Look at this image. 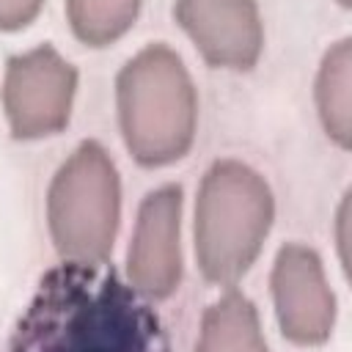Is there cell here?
<instances>
[{"label":"cell","instance_id":"obj_4","mask_svg":"<svg viewBox=\"0 0 352 352\" xmlns=\"http://www.w3.org/2000/svg\"><path fill=\"white\" fill-rule=\"evenodd\" d=\"M47 220L63 261H107L121 223V176L99 140H82L52 173Z\"/></svg>","mask_w":352,"mask_h":352},{"label":"cell","instance_id":"obj_5","mask_svg":"<svg viewBox=\"0 0 352 352\" xmlns=\"http://www.w3.org/2000/svg\"><path fill=\"white\" fill-rule=\"evenodd\" d=\"M77 94V69L41 41L11 55L3 77V107L16 138H38L66 126Z\"/></svg>","mask_w":352,"mask_h":352},{"label":"cell","instance_id":"obj_10","mask_svg":"<svg viewBox=\"0 0 352 352\" xmlns=\"http://www.w3.org/2000/svg\"><path fill=\"white\" fill-rule=\"evenodd\" d=\"M314 99L324 132L352 148V33L336 38L319 58Z\"/></svg>","mask_w":352,"mask_h":352},{"label":"cell","instance_id":"obj_14","mask_svg":"<svg viewBox=\"0 0 352 352\" xmlns=\"http://www.w3.org/2000/svg\"><path fill=\"white\" fill-rule=\"evenodd\" d=\"M338 3H341V6H349V8H352V0H338Z\"/></svg>","mask_w":352,"mask_h":352},{"label":"cell","instance_id":"obj_11","mask_svg":"<svg viewBox=\"0 0 352 352\" xmlns=\"http://www.w3.org/2000/svg\"><path fill=\"white\" fill-rule=\"evenodd\" d=\"M143 0H66V16L88 44H107L129 30Z\"/></svg>","mask_w":352,"mask_h":352},{"label":"cell","instance_id":"obj_7","mask_svg":"<svg viewBox=\"0 0 352 352\" xmlns=\"http://www.w3.org/2000/svg\"><path fill=\"white\" fill-rule=\"evenodd\" d=\"M270 292L280 333L292 344L319 346L333 336L338 302L314 245L289 239L278 248L270 272Z\"/></svg>","mask_w":352,"mask_h":352},{"label":"cell","instance_id":"obj_1","mask_svg":"<svg viewBox=\"0 0 352 352\" xmlns=\"http://www.w3.org/2000/svg\"><path fill=\"white\" fill-rule=\"evenodd\" d=\"M6 352H170L162 319L107 261L50 267Z\"/></svg>","mask_w":352,"mask_h":352},{"label":"cell","instance_id":"obj_8","mask_svg":"<svg viewBox=\"0 0 352 352\" xmlns=\"http://www.w3.org/2000/svg\"><path fill=\"white\" fill-rule=\"evenodd\" d=\"M173 16L214 66L250 69L264 50L258 0H173Z\"/></svg>","mask_w":352,"mask_h":352},{"label":"cell","instance_id":"obj_12","mask_svg":"<svg viewBox=\"0 0 352 352\" xmlns=\"http://www.w3.org/2000/svg\"><path fill=\"white\" fill-rule=\"evenodd\" d=\"M336 250H338L344 275L352 283V184L344 190L336 206Z\"/></svg>","mask_w":352,"mask_h":352},{"label":"cell","instance_id":"obj_2","mask_svg":"<svg viewBox=\"0 0 352 352\" xmlns=\"http://www.w3.org/2000/svg\"><path fill=\"white\" fill-rule=\"evenodd\" d=\"M275 220L267 176L239 157L214 160L195 190L192 248L206 280L234 286L258 258Z\"/></svg>","mask_w":352,"mask_h":352},{"label":"cell","instance_id":"obj_3","mask_svg":"<svg viewBox=\"0 0 352 352\" xmlns=\"http://www.w3.org/2000/svg\"><path fill=\"white\" fill-rule=\"evenodd\" d=\"M118 126L143 165L184 157L195 140L198 91L184 58L165 41H148L116 74Z\"/></svg>","mask_w":352,"mask_h":352},{"label":"cell","instance_id":"obj_6","mask_svg":"<svg viewBox=\"0 0 352 352\" xmlns=\"http://www.w3.org/2000/svg\"><path fill=\"white\" fill-rule=\"evenodd\" d=\"M182 209L184 190L176 182L148 190L138 204L126 245V283L148 302L170 297L182 283Z\"/></svg>","mask_w":352,"mask_h":352},{"label":"cell","instance_id":"obj_9","mask_svg":"<svg viewBox=\"0 0 352 352\" xmlns=\"http://www.w3.org/2000/svg\"><path fill=\"white\" fill-rule=\"evenodd\" d=\"M195 352H270L256 302L228 286L201 316Z\"/></svg>","mask_w":352,"mask_h":352},{"label":"cell","instance_id":"obj_13","mask_svg":"<svg viewBox=\"0 0 352 352\" xmlns=\"http://www.w3.org/2000/svg\"><path fill=\"white\" fill-rule=\"evenodd\" d=\"M44 0H0V28H22L28 25Z\"/></svg>","mask_w":352,"mask_h":352}]
</instances>
